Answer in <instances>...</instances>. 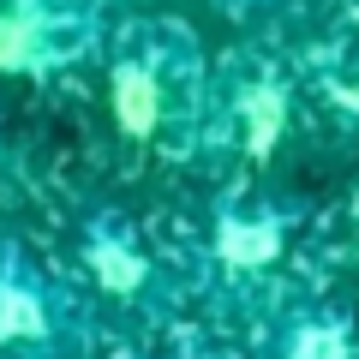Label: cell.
Returning <instances> with one entry per match:
<instances>
[{"label": "cell", "instance_id": "277c9868", "mask_svg": "<svg viewBox=\"0 0 359 359\" xmlns=\"http://www.w3.org/2000/svg\"><path fill=\"white\" fill-rule=\"evenodd\" d=\"M287 102H294V84H287V66L264 48L228 54L216 66V96H210V138L204 156L216 150H240L257 156L287 120Z\"/></svg>", "mask_w": 359, "mask_h": 359}, {"label": "cell", "instance_id": "5b68a950", "mask_svg": "<svg viewBox=\"0 0 359 359\" xmlns=\"http://www.w3.org/2000/svg\"><path fill=\"white\" fill-rule=\"evenodd\" d=\"M84 264H90V276H96L108 294H120V299L150 294V276H156V264L138 252V228L120 222V216H102V222L84 228Z\"/></svg>", "mask_w": 359, "mask_h": 359}, {"label": "cell", "instance_id": "7a4b0ae2", "mask_svg": "<svg viewBox=\"0 0 359 359\" xmlns=\"http://www.w3.org/2000/svg\"><path fill=\"white\" fill-rule=\"evenodd\" d=\"M84 341L90 294L30 245L0 240V359H78Z\"/></svg>", "mask_w": 359, "mask_h": 359}, {"label": "cell", "instance_id": "3957f363", "mask_svg": "<svg viewBox=\"0 0 359 359\" xmlns=\"http://www.w3.org/2000/svg\"><path fill=\"white\" fill-rule=\"evenodd\" d=\"M120 0H0V78H54L102 54Z\"/></svg>", "mask_w": 359, "mask_h": 359}, {"label": "cell", "instance_id": "52a82bcc", "mask_svg": "<svg viewBox=\"0 0 359 359\" xmlns=\"http://www.w3.org/2000/svg\"><path fill=\"white\" fill-rule=\"evenodd\" d=\"M120 6H126V0H120Z\"/></svg>", "mask_w": 359, "mask_h": 359}, {"label": "cell", "instance_id": "8992f818", "mask_svg": "<svg viewBox=\"0 0 359 359\" xmlns=\"http://www.w3.org/2000/svg\"><path fill=\"white\" fill-rule=\"evenodd\" d=\"M228 25H269V18H294V13H318L323 0H210Z\"/></svg>", "mask_w": 359, "mask_h": 359}, {"label": "cell", "instance_id": "6da1fadb", "mask_svg": "<svg viewBox=\"0 0 359 359\" xmlns=\"http://www.w3.org/2000/svg\"><path fill=\"white\" fill-rule=\"evenodd\" d=\"M108 114L120 138L156 156H204L210 138V96H216V60L204 54L198 30L168 13H120L102 42Z\"/></svg>", "mask_w": 359, "mask_h": 359}]
</instances>
